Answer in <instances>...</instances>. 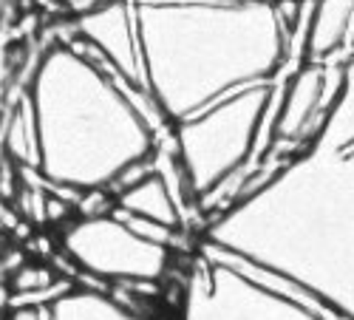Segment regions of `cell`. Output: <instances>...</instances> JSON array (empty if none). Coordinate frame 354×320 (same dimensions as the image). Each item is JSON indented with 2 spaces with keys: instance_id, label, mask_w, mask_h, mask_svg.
I'll return each mask as SVG.
<instances>
[{
  "instance_id": "6da1fadb",
  "label": "cell",
  "mask_w": 354,
  "mask_h": 320,
  "mask_svg": "<svg viewBox=\"0 0 354 320\" xmlns=\"http://www.w3.org/2000/svg\"><path fill=\"white\" fill-rule=\"evenodd\" d=\"M26 94L40 144L35 173L71 196L111 190L122 170L156 153L167 128L153 97L77 37L46 48Z\"/></svg>"
},
{
  "instance_id": "7a4b0ae2",
  "label": "cell",
  "mask_w": 354,
  "mask_h": 320,
  "mask_svg": "<svg viewBox=\"0 0 354 320\" xmlns=\"http://www.w3.org/2000/svg\"><path fill=\"white\" fill-rule=\"evenodd\" d=\"M145 79L167 128L258 82H275L292 37L275 0H133Z\"/></svg>"
},
{
  "instance_id": "3957f363",
  "label": "cell",
  "mask_w": 354,
  "mask_h": 320,
  "mask_svg": "<svg viewBox=\"0 0 354 320\" xmlns=\"http://www.w3.org/2000/svg\"><path fill=\"white\" fill-rule=\"evenodd\" d=\"M275 100V82L247 85L170 128L173 151L201 213L213 207L218 216L235 201L263 153Z\"/></svg>"
},
{
  "instance_id": "277c9868",
  "label": "cell",
  "mask_w": 354,
  "mask_h": 320,
  "mask_svg": "<svg viewBox=\"0 0 354 320\" xmlns=\"http://www.w3.org/2000/svg\"><path fill=\"white\" fill-rule=\"evenodd\" d=\"M60 250L74 270L113 286L159 283L173 255V247L145 238L116 210L68 221L60 236Z\"/></svg>"
},
{
  "instance_id": "5b68a950",
  "label": "cell",
  "mask_w": 354,
  "mask_h": 320,
  "mask_svg": "<svg viewBox=\"0 0 354 320\" xmlns=\"http://www.w3.org/2000/svg\"><path fill=\"white\" fill-rule=\"evenodd\" d=\"M332 82H329V66L323 63H301L289 74L283 88H278L275 111L270 120V136L263 144V153L255 164L270 162L272 156L278 159L281 151L283 156H292L304 151L306 144L317 136L326 111L332 102Z\"/></svg>"
},
{
  "instance_id": "8992f818",
  "label": "cell",
  "mask_w": 354,
  "mask_h": 320,
  "mask_svg": "<svg viewBox=\"0 0 354 320\" xmlns=\"http://www.w3.org/2000/svg\"><path fill=\"white\" fill-rule=\"evenodd\" d=\"M74 37L82 40L97 57H102L108 66H113L133 88L147 91L133 0H108L100 9L77 17Z\"/></svg>"
},
{
  "instance_id": "52a82bcc",
  "label": "cell",
  "mask_w": 354,
  "mask_h": 320,
  "mask_svg": "<svg viewBox=\"0 0 354 320\" xmlns=\"http://www.w3.org/2000/svg\"><path fill=\"white\" fill-rule=\"evenodd\" d=\"M354 37V0H312L304 23L301 63L329 66L335 57L351 48Z\"/></svg>"
},
{
  "instance_id": "ba28073f",
  "label": "cell",
  "mask_w": 354,
  "mask_h": 320,
  "mask_svg": "<svg viewBox=\"0 0 354 320\" xmlns=\"http://www.w3.org/2000/svg\"><path fill=\"white\" fill-rule=\"evenodd\" d=\"M113 207L133 216V218L153 221V224H162L176 232H182L187 224L185 207L179 205V198H176V193L170 190V185L165 182V176L156 167L151 173H145L142 179H136L131 187L116 193Z\"/></svg>"
},
{
  "instance_id": "9c48e42d",
  "label": "cell",
  "mask_w": 354,
  "mask_h": 320,
  "mask_svg": "<svg viewBox=\"0 0 354 320\" xmlns=\"http://www.w3.org/2000/svg\"><path fill=\"white\" fill-rule=\"evenodd\" d=\"M306 148H315L323 153L354 151V51L337 68V88L332 94L326 120H323L317 136Z\"/></svg>"
},
{
  "instance_id": "30bf717a",
  "label": "cell",
  "mask_w": 354,
  "mask_h": 320,
  "mask_svg": "<svg viewBox=\"0 0 354 320\" xmlns=\"http://www.w3.org/2000/svg\"><path fill=\"white\" fill-rule=\"evenodd\" d=\"M46 314L48 320H145L116 295L91 286H71L46 306Z\"/></svg>"
},
{
  "instance_id": "8fae6325",
  "label": "cell",
  "mask_w": 354,
  "mask_h": 320,
  "mask_svg": "<svg viewBox=\"0 0 354 320\" xmlns=\"http://www.w3.org/2000/svg\"><path fill=\"white\" fill-rule=\"evenodd\" d=\"M3 151L12 162H17L23 170H37L40 162V144H37V122L32 100L23 91V97L15 102L9 120L3 125Z\"/></svg>"
},
{
  "instance_id": "7c38bea8",
  "label": "cell",
  "mask_w": 354,
  "mask_h": 320,
  "mask_svg": "<svg viewBox=\"0 0 354 320\" xmlns=\"http://www.w3.org/2000/svg\"><path fill=\"white\" fill-rule=\"evenodd\" d=\"M60 275H54L51 267H43V264H28V267H20L17 272H12V281H9V295H32V292H46L51 289Z\"/></svg>"
},
{
  "instance_id": "4fadbf2b",
  "label": "cell",
  "mask_w": 354,
  "mask_h": 320,
  "mask_svg": "<svg viewBox=\"0 0 354 320\" xmlns=\"http://www.w3.org/2000/svg\"><path fill=\"white\" fill-rule=\"evenodd\" d=\"M6 320H48V314H46V306H17V309H9Z\"/></svg>"
},
{
  "instance_id": "5bb4252c",
  "label": "cell",
  "mask_w": 354,
  "mask_h": 320,
  "mask_svg": "<svg viewBox=\"0 0 354 320\" xmlns=\"http://www.w3.org/2000/svg\"><path fill=\"white\" fill-rule=\"evenodd\" d=\"M351 48H354V37H351Z\"/></svg>"
},
{
  "instance_id": "9a60e30c",
  "label": "cell",
  "mask_w": 354,
  "mask_h": 320,
  "mask_svg": "<svg viewBox=\"0 0 354 320\" xmlns=\"http://www.w3.org/2000/svg\"><path fill=\"white\" fill-rule=\"evenodd\" d=\"M0 320H6V317H0Z\"/></svg>"
}]
</instances>
